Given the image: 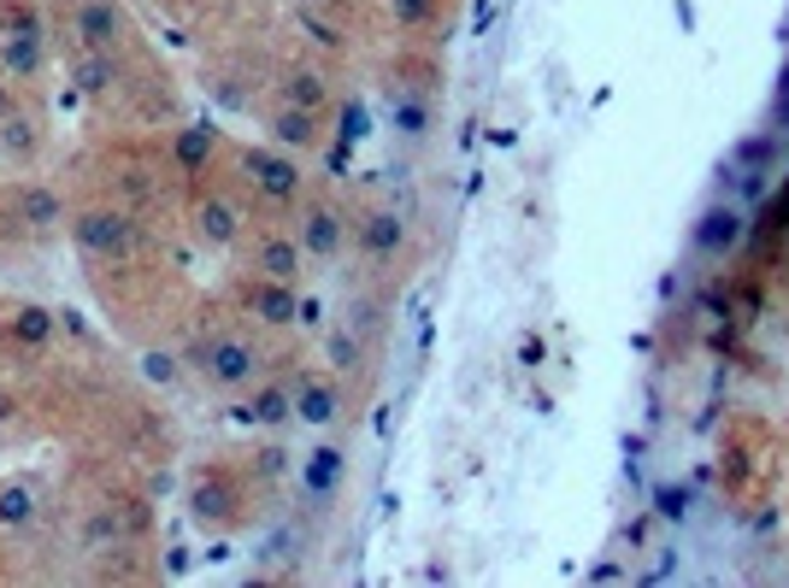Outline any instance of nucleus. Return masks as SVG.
<instances>
[{
    "label": "nucleus",
    "mask_w": 789,
    "mask_h": 588,
    "mask_svg": "<svg viewBox=\"0 0 789 588\" xmlns=\"http://www.w3.org/2000/svg\"><path fill=\"white\" fill-rule=\"evenodd\" d=\"M188 366H195V377H201L207 389L230 394V389H248V383H253L260 353H253L248 341H236V336H213V341H201V348L188 353Z\"/></svg>",
    "instance_id": "1"
},
{
    "label": "nucleus",
    "mask_w": 789,
    "mask_h": 588,
    "mask_svg": "<svg viewBox=\"0 0 789 588\" xmlns=\"http://www.w3.org/2000/svg\"><path fill=\"white\" fill-rule=\"evenodd\" d=\"M72 241L89 259H130L136 248V224L125 213H112V206H89V213L72 218Z\"/></svg>",
    "instance_id": "2"
},
{
    "label": "nucleus",
    "mask_w": 789,
    "mask_h": 588,
    "mask_svg": "<svg viewBox=\"0 0 789 588\" xmlns=\"http://www.w3.org/2000/svg\"><path fill=\"white\" fill-rule=\"evenodd\" d=\"M77 42L83 47H95V54H112L118 42H125V12H118V0H83L77 7Z\"/></svg>",
    "instance_id": "3"
},
{
    "label": "nucleus",
    "mask_w": 789,
    "mask_h": 588,
    "mask_svg": "<svg viewBox=\"0 0 789 588\" xmlns=\"http://www.w3.org/2000/svg\"><path fill=\"white\" fill-rule=\"evenodd\" d=\"M242 301H248V313L260 318V324H295L301 318V301H295V283H278V276H253V283L242 288Z\"/></svg>",
    "instance_id": "4"
},
{
    "label": "nucleus",
    "mask_w": 789,
    "mask_h": 588,
    "mask_svg": "<svg viewBox=\"0 0 789 588\" xmlns=\"http://www.w3.org/2000/svg\"><path fill=\"white\" fill-rule=\"evenodd\" d=\"M342 236H348V224H342V213H336V206H301V230H295V241H301V248L306 253H313V259H331L336 248H342Z\"/></svg>",
    "instance_id": "5"
},
{
    "label": "nucleus",
    "mask_w": 789,
    "mask_h": 588,
    "mask_svg": "<svg viewBox=\"0 0 789 588\" xmlns=\"http://www.w3.org/2000/svg\"><path fill=\"white\" fill-rule=\"evenodd\" d=\"M248 171H253V183H260V195L271 200H295L301 195V165L289 160V153H248Z\"/></svg>",
    "instance_id": "6"
},
{
    "label": "nucleus",
    "mask_w": 789,
    "mask_h": 588,
    "mask_svg": "<svg viewBox=\"0 0 789 588\" xmlns=\"http://www.w3.org/2000/svg\"><path fill=\"white\" fill-rule=\"evenodd\" d=\"M236 418H242V424H260V429H278V424L295 418V389L266 383L260 394H248V401L236 406Z\"/></svg>",
    "instance_id": "7"
},
{
    "label": "nucleus",
    "mask_w": 789,
    "mask_h": 588,
    "mask_svg": "<svg viewBox=\"0 0 789 588\" xmlns=\"http://www.w3.org/2000/svg\"><path fill=\"white\" fill-rule=\"evenodd\" d=\"M301 259H306V248L295 236H266L260 248H253V271L260 276H278V283H295L301 276Z\"/></svg>",
    "instance_id": "8"
},
{
    "label": "nucleus",
    "mask_w": 789,
    "mask_h": 588,
    "mask_svg": "<svg viewBox=\"0 0 789 588\" xmlns=\"http://www.w3.org/2000/svg\"><path fill=\"white\" fill-rule=\"evenodd\" d=\"M336 412H342L336 383H324V377H301L295 383V418L301 424H331Z\"/></svg>",
    "instance_id": "9"
},
{
    "label": "nucleus",
    "mask_w": 789,
    "mask_h": 588,
    "mask_svg": "<svg viewBox=\"0 0 789 588\" xmlns=\"http://www.w3.org/2000/svg\"><path fill=\"white\" fill-rule=\"evenodd\" d=\"M19 218L30 224V230H54V224H65V206H60L54 188L24 183V188H19Z\"/></svg>",
    "instance_id": "10"
},
{
    "label": "nucleus",
    "mask_w": 789,
    "mask_h": 588,
    "mask_svg": "<svg viewBox=\"0 0 789 588\" xmlns=\"http://www.w3.org/2000/svg\"><path fill=\"white\" fill-rule=\"evenodd\" d=\"M0 65H7L12 77H36L42 65H47L42 36H0Z\"/></svg>",
    "instance_id": "11"
},
{
    "label": "nucleus",
    "mask_w": 789,
    "mask_h": 588,
    "mask_svg": "<svg viewBox=\"0 0 789 588\" xmlns=\"http://www.w3.org/2000/svg\"><path fill=\"white\" fill-rule=\"evenodd\" d=\"M236 224H242V218H236L230 200H207V206L195 213V230H201V241H207V248H230V241H236Z\"/></svg>",
    "instance_id": "12"
},
{
    "label": "nucleus",
    "mask_w": 789,
    "mask_h": 588,
    "mask_svg": "<svg viewBox=\"0 0 789 588\" xmlns=\"http://www.w3.org/2000/svg\"><path fill=\"white\" fill-rule=\"evenodd\" d=\"M359 241H366L371 259H389L394 248H401V218H394V213H371L366 224H359Z\"/></svg>",
    "instance_id": "13"
},
{
    "label": "nucleus",
    "mask_w": 789,
    "mask_h": 588,
    "mask_svg": "<svg viewBox=\"0 0 789 588\" xmlns=\"http://www.w3.org/2000/svg\"><path fill=\"white\" fill-rule=\"evenodd\" d=\"M72 77H77L83 95H100V89H112L118 65H112V54H95V47H83V59L72 65Z\"/></svg>",
    "instance_id": "14"
},
{
    "label": "nucleus",
    "mask_w": 789,
    "mask_h": 588,
    "mask_svg": "<svg viewBox=\"0 0 789 588\" xmlns=\"http://www.w3.org/2000/svg\"><path fill=\"white\" fill-rule=\"evenodd\" d=\"M301 482H306L313 494H331L336 482H342V454H336V447H318V454H306Z\"/></svg>",
    "instance_id": "15"
},
{
    "label": "nucleus",
    "mask_w": 789,
    "mask_h": 588,
    "mask_svg": "<svg viewBox=\"0 0 789 588\" xmlns=\"http://www.w3.org/2000/svg\"><path fill=\"white\" fill-rule=\"evenodd\" d=\"M271 130H278V142H283V148H313V142H318V118H313V112H301V107H283Z\"/></svg>",
    "instance_id": "16"
},
{
    "label": "nucleus",
    "mask_w": 789,
    "mask_h": 588,
    "mask_svg": "<svg viewBox=\"0 0 789 588\" xmlns=\"http://www.w3.org/2000/svg\"><path fill=\"white\" fill-rule=\"evenodd\" d=\"M389 124L401 135H424L431 130V107H424L419 95H389Z\"/></svg>",
    "instance_id": "17"
},
{
    "label": "nucleus",
    "mask_w": 789,
    "mask_h": 588,
    "mask_svg": "<svg viewBox=\"0 0 789 588\" xmlns=\"http://www.w3.org/2000/svg\"><path fill=\"white\" fill-rule=\"evenodd\" d=\"M30 518H36V494H30L24 482H7V489H0V524H7V530H24Z\"/></svg>",
    "instance_id": "18"
},
{
    "label": "nucleus",
    "mask_w": 789,
    "mask_h": 588,
    "mask_svg": "<svg viewBox=\"0 0 789 588\" xmlns=\"http://www.w3.org/2000/svg\"><path fill=\"white\" fill-rule=\"evenodd\" d=\"M0 36H42V12L30 0H0Z\"/></svg>",
    "instance_id": "19"
},
{
    "label": "nucleus",
    "mask_w": 789,
    "mask_h": 588,
    "mask_svg": "<svg viewBox=\"0 0 789 588\" xmlns=\"http://www.w3.org/2000/svg\"><path fill=\"white\" fill-rule=\"evenodd\" d=\"M283 100H289V107H301V112H318L324 107V77L318 72H289Z\"/></svg>",
    "instance_id": "20"
},
{
    "label": "nucleus",
    "mask_w": 789,
    "mask_h": 588,
    "mask_svg": "<svg viewBox=\"0 0 789 588\" xmlns=\"http://www.w3.org/2000/svg\"><path fill=\"white\" fill-rule=\"evenodd\" d=\"M47 330H54V324H47L42 306H19V313H12V341H24V348H42Z\"/></svg>",
    "instance_id": "21"
},
{
    "label": "nucleus",
    "mask_w": 789,
    "mask_h": 588,
    "mask_svg": "<svg viewBox=\"0 0 789 588\" xmlns=\"http://www.w3.org/2000/svg\"><path fill=\"white\" fill-rule=\"evenodd\" d=\"M213 153V130H183L177 135V160H183V171H195L201 160Z\"/></svg>",
    "instance_id": "22"
},
{
    "label": "nucleus",
    "mask_w": 789,
    "mask_h": 588,
    "mask_svg": "<svg viewBox=\"0 0 789 588\" xmlns=\"http://www.w3.org/2000/svg\"><path fill=\"white\" fill-rule=\"evenodd\" d=\"M736 224H743L736 213H713L707 224H701V248H731V241H736Z\"/></svg>",
    "instance_id": "23"
},
{
    "label": "nucleus",
    "mask_w": 789,
    "mask_h": 588,
    "mask_svg": "<svg viewBox=\"0 0 789 588\" xmlns=\"http://www.w3.org/2000/svg\"><path fill=\"white\" fill-rule=\"evenodd\" d=\"M142 371L153 377V383H177V359H171V353H148Z\"/></svg>",
    "instance_id": "24"
},
{
    "label": "nucleus",
    "mask_w": 789,
    "mask_h": 588,
    "mask_svg": "<svg viewBox=\"0 0 789 588\" xmlns=\"http://www.w3.org/2000/svg\"><path fill=\"white\" fill-rule=\"evenodd\" d=\"M424 12H431V0H394V19L401 24H419Z\"/></svg>",
    "instance_id": "25"
},
{
    "label": "nucleus",
    "mask_w": 789,
    "mask_h": 588,
    "mask_svg": "<svg viewBox=\"0 0 789 588\" xmlns=\"http://www.w3.org/2000/svg\"><path fill=\"white\" fill-rule=\"evenodd\" d=\"M660 512H683V489H666L660 494Z\"/></svg>",
    "instance_id": "26"
},
{
    "label": "nucleus",
    "mask_w": 789,
    "mask_h": 588,
    "mask_svg": "<svg viewBox=\"0 0 789 588\" xmlns=\"http://www.w3.org/2000/svg\"><path fill=\"white\" fill-rule=\"evenodd\" d=\"M12 418H19V412H12V401H7V394H0V429H7Z\"/></svg>",
    "instance_id": "27"
},
{
    "label": "nucleus",
    "mask_w": 789,
    "mask_h": 588,
    "mask_svg": "<svg viewBox=\"0 0 789 588\" xmlns=\"http://www.w3.org/2000/svg\"><path fill=\"white\" fill-rule=\"evenodd\" d=\"M313 7H342V0H313Z\"/></svg>",
    "instance_id": "28"
}]
</instances>
